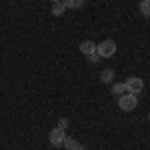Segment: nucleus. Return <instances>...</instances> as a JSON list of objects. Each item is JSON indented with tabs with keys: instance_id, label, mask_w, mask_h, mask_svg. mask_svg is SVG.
Returning <instances> with one entry per match:
<instances>
[{
	"instance_id": "nucleus-1",
	"label": "nucleus",
	"mask_w": 150,
	"mask_h": 150,
	"mask_svg": "<svg viewBox=\"0 0 150 150\" xmlns=\"http://www.w3.org/2000/svg\"><path fill=\"white\" fill-rule=\"evenodd\" d=\"M118 106H120V110H124V112H132L136 106H138V98L134 96V94H122V96H118Z\"/></svg>"
},
{
	"instance_id": "nucleus-2",
	"label": "nucleus",
	"mask_w": 150,
	"mask_h": 150,
	"mask_svg": "<svg viewBox=\"0 0 150 150\" xmlns=\"http://www.w3.org/2000/svg\"><path fill=\"white\" fill-rule=\"evenodd\" d=\"M96 52L100 58H112L116 54V42L114 40H102L100 44H96Z\"/></svg>"
},
{
	"instance_id": "nucleus-3",
	"label": "nucleus",
	"mask_w": 150,
	"mask_h": 150,
	"mask_svg": "<svg viewBox=\"0 0 150 150\" xmlns=\"http://www.w3.org/2000/svg\"><path fill=\"white\" fill-rule=\"evenodd\" d=\"M124 86H126V92L138 96V94L144 90V80H142V78H138V76H130V78L124 82Z\"/></svg>"
},
{
	"instance_id": "nucleus-4",
	"label": "nucleus",
	"mask_w": 150,
	"mask_h": 150,
	"mask_svg": "<svg viewBox=\"0 0 150 150\" xmlns=\"http://www.w3.org/2000/svg\"><path fill=\"white\" fill-rule=\"evenodd\" d=\"M64 138H66V134H64V128H52L50 130V134H48V140H50V144L58 148V146H64Z\"/></svg>"
},
{
	"instance_id": "nucleus-5",
	"label": "nucleus",
	"mask_w": 150,
	"mask_h": 150,
	"mask_svg": "<svg viewBox=\"0 0 150 150\" xmlns=\"http://www.w3.org/2000/svg\"><path fill=\"white\" fill-rule=\"evenodd\" d=\"M64 148L66 150H88L84 144H80L78 140H74L72 136H66V138H64Z\"/></svg>"
},
{
	"instance_id": "nucleus-6",
	"label": "nucleus",
	"mask_w": 150,
	"mask_h": 150,
	"mask_svg": "<svg viewBox=\"0 0 150 150\" xmlns=\"http://www.w3.org/2000/svg\"><path fill=\"white\" fill-rule=\"evenodd\" d=\"M80 52L88 56V54H92V52H96V44H94L92 40H84V42L80 44Z\"/></svg>"
},
{
	"instance_id": "nucleus-7",
	"label": "nucleus",
	"mask_w": 150,
	"mask_h": 150,
	"mask_svg": "<svg viewBox=\"0 0 150 150\" xmlns=\"http://www.w3.org/2000/svg\"><path fill=\"white\" fill-rule=\"evenodd\" d=\"M112 78H114V70L112 68H104L102 72H100V80H102L104 84H110Z\"/></svg>"
},
{
	"instance_id": "nucleus-8",
	"label": "nucleus",
	"mask_w": 150,
	"mask_h": 150,
	"mask_svg": "<svg viewBox=\"0 0 150 150\" xmlns=\"http://www.w3.org/2000/svg\"><path fill=\"white\" fill-rule=\"evenodd\" d=\"M124 92H126V86H124V82H116L114 86H112V94H114V96H122Z\"/></svg>"
},
{
	"instance_id": "nucleus-9",
	"label": "nucleus",
	"mask_w": 150,
	"mask_h": 150,
	"mask_svg": "<svg viewBox=\"0 0 150 150\" xmlns=\"http://www.w3.org/2000/svg\"><path fill=\"white\" fill-rule=\"evenodd\" d=\"M64 10H66V6H64L62 2H54V6H52V14H54V16H62Z\"/></svg>"
},
{
	"instance_id": "nucleus-10",
	"label": "nucleus",
	"mask_w": 150,
	"mask_h": 150,
	"mask_svg": "<svg viewBox=\"0 0 150 150\" xmlns=\"http://www.w3.org/2000/svg\"><path fill=\"white\" fill-rule=\"evenodd\" d=\"M62 4L66 8H80L82 4H84V0H62Z\"/></svg>"
},
{
	"instance_id": "nucleus-11",
	"label": "nucleus",
	"mask_w": 150,
	"mask_h": 150,
	"mask_svg": "<svg viewBox=\"0 0 150 150\" xmlns=\"http://www.w3.org/2000/svg\"><path fill=\"white\" fill-rule=\"evenodd\" d=\"M140 12L144 16H150V0L148 2H140Z\"/></svg>"
},
{
	"instance_id": "nucleus-12",
	"label": "nucleus",
	"mask_w": 150,
	"mask_h": 150,
	"mask_svg": "<svg viewBox=\"0 0 150 150\" xmlns=\"http://www.w3.org/2000/svg\"><path fill=\"white\" fill-rule=\"evenodd\" d=\"M88 62H92V64H96V62H100V56H98V52H92V54H88Z\"/></svg>"
},
{
	"instance_id": "nucleus-13",
	"label": "nucleus",
	"mask_w": 150,
	"mask_h": 150,
	"mask_svg": "<svg viewBox=\"0 0 150 150\" xmlns=\"http://www.w3.org/2000/svg\"><path fill=\"white\" fill-rule=\"evenodd\" d=\"M66 126H68V120H66V118H60V122H58V128H64V130H66Z\"/></svg>"
},
{
	"instance_id": "nucleus-14",
	"label": "nucleus",
	"mask_w": 150,
	"mask_h": 150,
	"mask_svg": "<svg viewBox=\"0 0 150 150\" xmlns=\"http://www.w3.org/2000/svg\"><path fill=\"white\" fill-rule=\"evenodd\" d=\"M52 2H62V0H52Z\"/></svg>"
},
{
	"instance_id": "nucleus-15",
	"label": "nucleus",
	"mask_w": 150,
	"mask_h": 150,
	"mask_svg": "<svg viewBox=\"0 0 150 150\" xmlns=\"http://www.w3.org/2000/svg\"><path fill=\"white\" fill-rule=\"evenodd\" d=\"M140 2H148V0H140Z\"/></svg>"
},
{
	"instance_id": "nucleus-16",
	"label": "nucleus",
	"mask_w": 150,
	"mask_h": 150,
	"mask_svg": "<svg viewBox=\"0 0 150 150\" xmlns=\"http://www.w3.org/2000/svg\"><path fill=\"white\" fill-rule=\"evenodd\" d=\"M148 120H150V114H148Z\"/></svg>"
}]
</instances>
